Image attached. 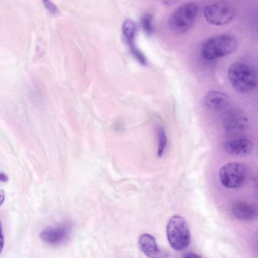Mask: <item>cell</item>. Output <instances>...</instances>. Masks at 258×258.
I'll use <instances>...</instances> for the list:
<instances>
[{
	"mask_svg": "<svg viewBox=\"0 0 258 258\" xmlns=\"http://www.w3.org/2000/svg\"><path fill=\"white\" fill-rule=\"evenodd\" d=\"M228 78L232 87L240 93H247L257 84V75L250 64L240 61L231 63L227 71Z\"/></svg>",
	"mask_w": 258,
	"mask_h": 258,
	"instance_id": "obj_1",
	"label": "cell"
},
{
	"mask_svg": "<svg viewBox=\"0 0 258 258\" xmlns=\"http://www.w3.org/2000/svg\"><path fill=\"white\" fill-rule=\"evenodd\" d=\"M236 38L229 34H220L207 39L202 44L200 53L202 57L211 60L229 55L236 49Z\"/></svg>",
	"mask_w": 258,
	"mask_h": 258,
	"instance_id": "obj_2",
	"label": "cell"
},
{
	"mask_svg": "<svg viewBox=\"0 0 258 258\" xmlns=\"http://www.w3.org/2000/svg\"><path fill=\"white\" fill-rule=\"evenodd\" d=\"M166 235L171 247L176 251H181L188 247L190 233L185 220L179 215H174L166 226Z\"/></svg>",
	"mask_w": 258,
	"mask_h": 258,
	"instance_id": "obj_3",
	"label": "cell"
},
{
	"mask_svg": "<svg viewBox=\"0 0 258 258\" xmlns=\"http://www.w3.org/2000/svg\"><path fill=\"white\" fill-rule=\"evenodd\" d=\"M199 8L195 3H188L180 6L171 15L169 25L171 31L182 34L188 31L193 25Z\"/></svg>",
	"mask_w": 258,
	"mask_h": 258,
	"instance_id": "obj_4",
	"label": "cell"
},
{
	"mask_svg": "<svg viewBox=\"0 0 258 258\" xmlns=\"http://www.w3.org/2000/svg\"><path fill=\"white\" fill-rule=\"evenodd\" d=\"M236 9L228 2H219L207 6L204 11L207 21L214 25H225L231 21L236 15Z\"/></svg>",
	"mask_w": 258,
	"mask_h": 258,
	"instance_id": "obj_5",
	"label": "cell"
},
{
	"mask_svg": "<svg viewBox=\"0 0 258 258\" xmlns=\"http://www.w3.org/2000/svg\"><path fill=\"white\" fill-rule=\"evenodd\" d=\"M247 171L245 166L240 163H228L220 169L219 179L221 184L228 188H238L246 181Z\"/></svg>",
	"mask_w": 258,
	"mask_h": 258,
	"instance_id": "obj_6",
	"label": "cell"
},
{
	"mask_svg": "<svg viewBox=\"0 0 258 258\" xmlns=\"http://www.w3.org/2000/svg\"><path fill=\"white\" fill-rule=\"evenodd\" d=\"M70 223L64 222L56 226L44 228L40 234L41 240L53 245H59L66 243L70 239L72 233Z\"/></svg>",
	"mask_w": 258,
	"mask_h": 258,
	"instance_id": "obj_7",
	"label": "cell"
},
{
	"mask_svg": "<svg viewBox=\"0 0 258 258\" xmlns=\"http://www.w3.org/2000/svg\"><path fill=\"white\" fill-rule=\"evenodd\" d=\"M222 120L225 130L230 133H237L247 129L248 119L240 109L232 108L226 110L223 114Z\"/></svg>",
	"mask_w": 258,
	"mask_h": 258,
	"instance_id": "obj_8",
	"label": "cell"
},
{
	"mask_svg": "<svg viewBox=\"0 0 258 258\" xmlns=\"http://www.w3.org/2000/svg\"><path fill=\"white\" fill-rule=\"evenodd\" d=\"M141 250L148 258H168V253L159 248L155 239L149 234L142 235L139 239Z\"/></svg>",
	"mask_w": 258,
	"mask_h": 258,
	"instance_id": "obj_9",
	"label": "cell"
},
{
	"mask_svg": "<svg viewBox=\"0 0 258 258\" xmlns=\"http://www.w3.org/2000/svg\"><path fill=\"white\" fill-rule=\"evenodd\" d=\"M225 151L230 154L236 156L246 155L253 148L251 140L245 138H237L227 140L224 144Z\"/></svg>",
	"mask_w": 258,
	"mask_h": 258,
	"instance_id": "obj_10",
	"label": "cell"
},
{
	"mask_svg": "<svg viewBox=\"0 0 258 258\" xmlns=\"http://www.w3.org/2000/svg\"><path fill=\"white\" fill-rule=\"evenodd\" d=\"M203 102L207 109L213 111H219L227 107L229 104V98L223 92L211 91L205 95Z\"/></svg>",
	"mask_w": 258,
	"mask_h": 258,
	"instance_id": "obj_11",
	"label": "cell"
},
{
	"mask_svg": "<svg viewBox=\"0 0 258 258\" xmlns=\"http://www.w3.org/2000/svg\"><path fill=\"white\" fill-rule=\"evenodd\" d=\"M231 213L236 219L241 221H250L257 216V209L252 204L247 202L239 201L233 204Z\"/></svg>",
	"mask_w": 258,
	"mask_h": 258,
	"instance_id": "obj_12",
	"label": "cell"
},
{
	"mask_svg": "<svg viewBox=\"0 0 258 258\" xmlns=\"http://www.w3.org/2000/svg\"><path fill=\"white\" fill-rule=\"evenodd\" d=\"M123 34L128 43H132L136 31V25L131 19H126L122 25Z\"/></svg>",
	"mask_w": 258,
	"mask_h": 258,
	"instance_id": "obj_13",
	"label": "cell"
},
{
	"mask_svg": "<svg viewBox=\"0 0 258 258\" xmlns=\"http://www.w3.org/2000/svg\"><path fill=\"white\" fill-rule=\"evenodd\" d=\"M156 133L158 140L157 156L161 157L164 153L166 147L167 137L164 128L161 126H158Z\"/></svg>",
	"mask_w": 258,
	"mask_h": 258,
	"instance_id": "obj_14",
	"label": "cell"
},
{
	"mask_svg": "<svg viewBox=\"0 0 258 258\" xmlns=\"http://www.w3.org/2000/svg\"><path fill=\"white\" fill-rule=\"evenodd\" d=\"M142 25L145 32L151 35L153 31V17L150 14H145L142 19Z\"/></svg>",
	"mask_w": 258,
	"mask_h": 258,
	"instance_id": "obj_15",
	"label": "cell"
},
{
	"mask_svg": "<svg viewBox=\"0 0 258 258\" xmlns=\"http://www.w3.org/2000/svg\"><path fill=\"white\" fill-rule=\"evenodd\" d=\"M131 48L134 56L140 63L143 65H146L147 64V60L142 52L134 45L131 46Z\"/></svg>",
	"mask_w": 258,
	"mask_h": 258,
	"instance_id": "obj_16",
	"label": "cell"
},
{
	"mask_svg": "<svg viewBox=\"0 0 258 258\" xmlns=\"http://www.w3.org/2000/svg\"><path fill=\"white\" fill-rule=\"evenodd\" d=\"M44 5L46 9L52 14H56L58 12V9L57 7L52 2L49 1H43Z\"/></svg>",
	"mask_w": 258,
	"mask_h": 258,
	"instance_id": "obj_17",
	"label": "cell"
},
{
	"mask_svg": "<svg viewBox=\"0 0 258 258\" xmlns=\"http://www.w3.org/2000/svg\"><path fill=\"white\" fill-rule=\"evenodd\" d=\"M4 244V238L3 234V229L1 222L0 221V254L3 250Z\"/></svg>",
	"mask_w": 258,
	"mask_h": 258,
	"instance_id": "obj_18",
	"label": "cell"
},
{
	"mask_svg": "<svg viewBox=\"0 0 258 258\" xmlns=\"http://www.w3.org/2000/svg\"><path fill=\"white\" fill-rule=\"evenodd\" d=\"M182 258H202L201 256L199 255L192 253V252H189L185 254Z\"/></svg>",
	"mask_w": 258,
	"mask_h": 258,
	"instance_id": "obj_19",
	"label": "cell"
},
{
	"mask_svg": "<svg viewBox=\"0 0 258 258\" xmlns=\"http://www.w3.org/2000/svg\"><path fill=\"white\" fill-rule=\"evenodd\" d=\"M8 176L4 172H0V182H6L8 181Z\"/></svg>",
	"mask_w": 258,
	"mask_h": 258,
	"instance_id": "obj_20",
	"label": "cell"
},
{
	"mask_svg": "<svg viewBox=\"0 0 258 258\" xmlns=\"http://www.w3.org/2000/svg\"><path fill=\"white\" fill-rule=\"evenodd\" d=\"M5 198V192L3 190L0 189V206L4 203Z\"/></svg>",
	"mask_w": 258,
	"mask_h": 258,
	"instance_id": "obj_21",
	"label": "cell"
}]
</instances>
